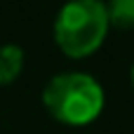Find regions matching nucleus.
<instances>
[{
	"label": "nucleus",
	"mask_w": 134,
	"mask_h": 134,
	"mask_svg": "<svg viewBox=\"0 0 134 134\" xmlns=\"http://www.w3.org/2000/svg\"><path fill=\"white\" fill-rule=\"evenodd\" d=\"M42 104L57 122L85 127L101 115L106 94L94 75L82 71H68L54 75L45 85Z\"/></svg>",
	"instance_id": "nucleus-1"
},
{
	"label": "nucleus",
	"mask_w": 134,
	"mask_h": 134,
	"mask_svg": "<svg viewBox=\"0 0 134 134\" xmlns=\"http://www.w3.org/2000/svg\"><path fill=\"white\" fill-rule=\"evenodd\" d=\"M24 49L19 45H0V87L14 82L24 71Z\"/></svg>",
	"instance_id": "nucleus-3"
},
{
	"label": "nucleus",
	"mask_w": 134,
	"mask_h": 134,
	"mask_svg": "<svg viewBox=\"0 0 134 134\" xmlns=\"http://www.w3.org/2000/svg\"><path fill=\"white\" fill-rule=\"evenodd\" d=\"M106 5L97 0L66 2L54 19V42L68 59L92 57L108 35Z\"/></svg>",
	"instance_id": "nucleus-2"
},
{
	"label": "nucleus",
	"mask_w": 134,
	"mask_h": 134,
	"mask_svg": "<svg viewBox=\"0 0 134 134\" xmlns=\"http://www.w3.org/2000/svg\"><path fill=\"white\" fill-rule=\"evenodd\" d=\"M108 24L115 28H134V0H113L106 5Z\"/></svg>",
	"instance_id": "nucleus-4"
},
{
	"label": "nucleus",
	"mask_w": 134,
	"mask_h": 134,
	"mask_svg": "<svg viewBox=\"0 0 134 134\" xmlns=\"http://www.w3.org/2000/svg\"><path fill=\"white\" fill-rule=\"evenodd\" d=\"M130 78H132V87H134V61H132V71H130Z\"/></svg>",
	"instance_id": "nucleus-5"
}]
</instances>
